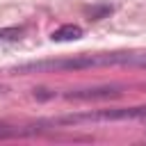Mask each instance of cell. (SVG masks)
<instances>
[{
    "label": "cell",
    "instance_id": "6da1fadb",
    "mask_svg": "<svg viewBox=\"0 0 146 146\" xmlns=\"http://www.w3.org/2000/svg\"><path fill=\"white\" fill-rule=\"evenodd\" d=\"M82 34H84V32H82V27H80V25L68 23V25L57 27V30L50 34V39H52V41H75V39H80Z\"/></svg>",
    "mask_w": 146,
    "mask_h": 146
},
{
    "label": "cell",
    "instance_id": "7a4b0ae2",
    "mask_svg": "<svg viewBox=\"0 0 146 146\" xmlns=\"http://www.w3.org/2000/svg\"><path fill=\"white\" fill-rule=\"evenodd\" d=\"M112 96H119V91L112 89V87H105V89H87V91H73V94H68V98H78V100H89V98H112Z\"/></svg>",
    "mask_w": 146,
    "mask_h": 146
},
{
    "label": "cell",
    "instance_id": "3957f363",
    "mask_svg": "<svg viewBox=\"0 0 146 146\" xmlns=\"http://www.w3.org/2000/svg\"><path fill=\"white\" fill-rule=\"evenodd\" d=\"M18 36H21L18 27H5V30H0V41H16Z\"/></svg>",
    "mask_w": 146,
    "mask_h": 146
}]
</instances>
